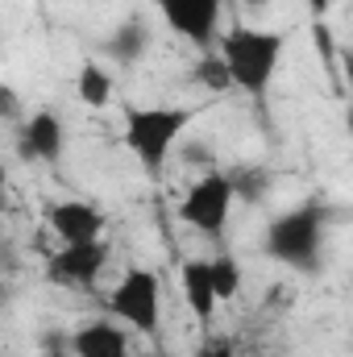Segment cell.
Listing matches in <instances>:
<instances>
[{
  "instance_id": "obj_1",
  "label": "cell",
  "mask_w": 353,
  "mask_h": 357,
  "mask_svg": "<svg viewBox=\"0 0 353 357\" xmlns=\"http://www.w3.org/2000/svg\"><path fill=\"white\" fill-rule=\"evenodd\" d=\"M283 33L274 29H250V25H233L220 33V63L229 71V88H241L246 96H266L270 79L278 71L283 59Z\"/></svg>"
},
{
  "instance_id": "obj_2",
  "label": "cell",
  "mask_w": 353,
  "mask_h": 357,
  "mask_svg": "<svg viewBox=\"0 0 353 357\" xmlns=\"http://www.w3.org/2000/svg\"><path fill=\"white\" fill-rule=\"evenodd\" d=\"M191 121H195L191 108H125L121 142L150 175H158L171 162L179 137Z\"/></svg>"
},
{
  "instance_id": "obj_3",
  "label": "cell",
  "mask_w": 353,
  "mask_h": 357,
  "mask_svg": "<svg viewBox=\"0 0 353 357\" xmlns=\"http://www.w3.org/2000/svg\"><path fill=\"white\" fill-rule=\"evenodd\" d=\"M320 245H324V212L316 204L291 208V212L274 216L266 229V254L291 270H316Z\"/></svg>"
},
{
  "instance_id": "obj_4",
  "label": "cell",
  "mask_w": 353,
  "mask_h": 357,
  "mask_svg": "<svg viewBox=\"0 0 353 357\" xmlns=\"http://www.w3.org/2000/svg\"><path fill=\"white\" fill-rule=\"evenodd\" d=\"M108 312L129 324L133 333H158V320H163V282L158 274L146 266H133L121 274V282L112 287L108 295Z\"/></svg>"
},
{
  "instance_id": "obj_5",
  "label": "cell",
  "mask_w": 353,
  "mask_h": 357,
  "mask_svg": "<svg viewBox=\"0 0 353 357\" xmlns=\"http://www.w3.org/2000/svg\"><path fill=\"white\" fill-rule=\"evenodd\" d=\"M233 199H237V178L229 175H204L200 183H191V191L183 195L179 204V216L204 233V237H220L225 225H229V212H233Z\"/></svg>"
},
{
  "instance_id": "obj_6",
  "label": "cell",
  "mask_w": 353,
  "mask_h": 357,
  "mask_svg": "<svg viewBox=\"0 0 353 357\" xmlns=\"http://www.w3.org/2000/svg\"><path fill=\"white\" fill-rule=\"evenodd\" d=\"M108 266V245L104 237L100 241H71V245H59L46 262V278L54 287H91Z\"/></svg>"
},
{
  "instance_id": "obj_7",
  "label": "cell",
  "mask_w": 353,
  "mask_h": 357,
  "mask_svg": "<svg viewBox=\"0 0 353 357\" xmlns=\"http://www.w3.org/2000/svg\"><path fill=\"white\" fill-rule=\"evenodd\" d=\"M163 21L175 29L179 38L195 46H212L220 29V0H154Z\"/></svg>"
},
{
  "instance_id": "obj_8",
  "label": "cell",
  "mask_w": 353,
  "mask_h": 357,
  "mask_svg": "<svg viewBox=\"0 0 353 357\" xmlns=\"http://www.w3.org/2000/svg\"><path fill=\"white\" fill-rule=\"evenodd\" d=\"M42 216H46V225L54 229V237L63 245H71V241H100L104 237V212L96 204H88V199H50L42 208Z\"/></svg>"
},
{
  "instance_id": "obj_9",
  "label": "cell",
  "mask_w": 353,
  "mask_h": 357,
  "mask_svg": "<svg viewBox=\"0 0 353 357\" xmlns=\"http://www.w3.org/2000/svg\"><path fill=\"white\" fill-rule=\"evenodd\" d=\"M63 146H67V125H63L59 112L42 108V112H33L21 125V154L25 158H33V162H59Z\"/></svg>"
},
{
  "instance_id": "obj_10",
  "label": "cell",
  "mask_w": 353,
  "mask_h": 357,
  "mask_svg": "<svg viewBox=\"0 0 353 357\" xmlns=\"http://www.w3.org/2000/svg\"><path fill=\"white\" fill-rule=\"evenodd\" d=\"M71 357H133V345L125 337V328L96 320L71 333Z\"/></svg>"
},
{
  "instance_id": "obj_11",
  "label": "cell",
  "mask_w": 353,
  "mask_h": 357,
  "mask_svg": "<svg viewBox=\"0 0 353 357\" xmlns=\"http://www.w3.org/2000/svg\"><path fill=\"white\" fill-rule=\"evenodd\" d=\"M179 287H183V295H187L191 316L208 328V324H212V312H216V291H212L208 262H204V258H187V262L179 266Z\"/></svg>"
},
{
  "instance_id": "obj_12",
  "label": "cell",
  "mask_w": 353,
  "mask_h": 357,
  "mask_svg": "<svg viewBox=\"0 0 353 357\" xmlns=\"http://www.w3.org/2000/svg\"><path fill=\"white\" fill-rule=\"evenodd\" d=\"M146 46H150V38H146V25H142V21H125V25L112 29V38H108V54L121 59V63H137V59L146 54Z\"/></svg>"
},
{
  "instance_id": "obj_13",
  "label": "cell",
  "mask_w": 353,
  "mask_h": 357,
  "mask_svg": "<svg viewBox=\"0 0 353 357\" xmlns=\"http://www.w3.org/2000/svg\"><path fill=\"white\" fill-rule=\"evenodd\" d=\"M75 88H80V100L88 108H104L112 100V75L100 67V63H84L80 75H75Z\"/></svg>"
},
{
  "instance_id": "obj_14",
  "label": "cell",
  "mask_w": 353,
  "mask_h": 357,
  "mask_svg": "<svg viewBox=\"0 0 353 357\" xmlns=\"http://www.w3.org/2000/svg\"><path fill=\"white\" fill-rule=\"evenodd\" d=\"M208 274H212L216 303H229V299H237V291H241V266H237V258H233V254H220V258H212V262H208Z\"/></svg>"
},
{
  "instance_id": "obj_15",
  "label": "cell",
  "mask_w": 353,
  "mask_h": 357,
  "mask_svg": "<svg viewBox=\"0 0 353 357\" xmlns=\"http://www.w3.org/2000/svg\"><path fill=\"white\" fill-rule=\"evenodd\" d=\"M195 79H200L204 88H212V91H225V88H229V71H225L220 54H208V59L195 67Z\"/></svg>"
},
{
  "instance_id": "obj_16",
  "label": "cell",
  "mask_w": 353,
  "mask_h": 357,
  "mask_svg": "<svg viewBox=\"0 0 353 357\" xmlns=\"http://www.w3.org/2000/svg\"><path fill=\"white\" fill-rule=\"evenodd\" d=\"M191 357H241V354H237L233 345H225V341H220V345H204V349H195Z\"/></svg>"
},
{
  "instance_id": "obj_17",
  "label": "cell",
  "mask_w": 353,
  "mask_h": 357,
  "mask_svg": "<svg viewBox=\"0 0 353 357\" xmlns=\"http://www.w3.org/2000/svg\"><path fill=\"white\" fill-rule=\"evenodd\" d=\"M312 38H316V46H320L324 54H333V33H329V25H324V21H316V29H312Z\"/></svg>"
},
{
  "instance_id": "obj_18",
  "label": "cell",
  "mask_w": 353,
  "mask_h": 357,
  "mask_svg": "<svg viewBox=\"0 0 353 357\" xmlns=\"http://www.w3.org/2000/svg\"><path fill=\"white\" fill-rule=\"evenodd\" d=\"M308 8H312L316 17H324V13H329V0H308Z\"/></svg>"
},
{
  "instance_id": "obj_19",
  "label": "cell",
  "mask_w": 353,
  "mask_h": 357,
  "mask_svg": "<svg viewBox=\"0 0 353 357\" xmlns=\"http://www.w3.org/2000/svg\"><path fill=\"white\" fill-rule=\"evenodd\" d=\"M4 191H8V171H4V162H0V199H4Z\"/></svg>"
},
{
  "instance_id": "obj_20",
  "label": "cell",
  "mask_w": 353,
  "mask_h": 357,
  "mask_svg": "<svg viewBox=\"0 0 353 357\" xmlns=\"http://www.w3.org/2000/svg\"><path fill=\"white\" fill-rule=\"evenodd\" d=\"M38 357H71V354H63V349H54V354H38Z\"/></svg>"
},
{
  "instance_id": "obj_21",
  "label": "cell",
  "mask_w": 353,
  "mask_h": 357,
  "mask_svg": "<svg viewBox=\"0 0 353 357\" xmlns=\"http://www.w3.org/2000/svg\"><path fill=\"white\" fill-rule=\"evenodd\" d=\"M246 4H258V8H262V4H270V0H246Z\"/></svg>"
},
{
  "instance_id": "obj_22",
  "label": "cell",
  "mask_w": 353,
  "mask_h": 357,
  "mask_svg": "<svg viewBox=\"0 0 353 357\" xmlns=\"http://www.w3.org/2000/svg\"><path fill=\"white\" fill-rule=\"evenodd\" d=\"M142 357H167V354H142Z\"/></svg>"
}]
</instances>
